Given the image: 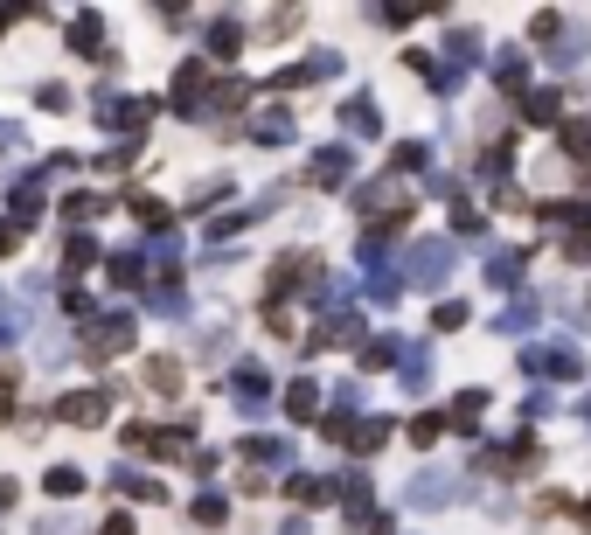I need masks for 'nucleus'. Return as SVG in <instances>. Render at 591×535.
<instances>
[{
  "instance_id": "nucleus-1",
  "label": "nucleus",
  "mask_w": 591,
  "mask_h": 535,
  "mask_svg": "<svg viewBox=\"0 0 591 535\" xmlns=\"http://www.w3.org/2000/svg\"><path fill=\"white\" fill-rule=\"evenodd\" d=\"M147 390H153V397H174V390H181V362L153 355V362H147Z\"/></svg>"
},
{
  "instance_id": "nucleus-2",
  "label": "nucleus",
  "mask_w": 591,
  "mask_h": 535,
  "mask_svg": "<svg viewBox=\"0 0 591 535\" xmlns=\"http://www.w3.org/2000/svg\"><path fill=\"white\" fill-rule=\"evenodd\" d=\"M56 417H63V424H98V417H105V397H63Z\"/></svg>"
},
{
  "instance_id": "nucleus-3",
  "label": "nucleus",
  "mask_w": 591,
  "mask_h": 535,
  "mask_svg": "<svg viewBox=\"0 0 591 535\" xmlns=\"http://www.w3.org/2000/svg\"><path fill=\"white\" fill-rule=\"evenodd\" d=\"M564 146H571L578 160H591V126H564Z\"/></svg>"
},
{
  "instance_id": "nucleus-4",
  "label": "nucleus",
  "mask_w": 591,
  "mask_h": 535,
  "mask_svg": "<svg viewBox=\"0 0 591 535\" xmlns=\"http://www.w3.org/2000/svg\"><path fill=\"white\" fill-rule=\"evenodd\" d=\"M77 487H84V480H77L70 466H56V473H49V494H77Z\"/></svg>"
},
{
  "instance_id": "nucleus-5",
  "label": "nucleus",
  "mask_w": 591,
  "mask_h": 535,
  "mask_svg": "<svg viewBox=\"0 0 591 535\" xmlns=\"http://www.w3.org/2000/svg\"><path fill=\"white\" fill-rule=\"evenodd\" d=\"M439 431H445V417H418V424H411V438H418V445H432Z\"/></svg>"
},
{
  "instance_id": "nucleus-6",
  "label": "nucleus",
  "mask_w": 591,
  "mask_h": 535,
  "mask_svg": "<svg viewBox=\"0 0 591 535\" xmlns=\"http://www.w3.org/2000/svg\"><path fill=\"white\" fill-rule=\"evenodd\" d=\"M105 535H133V522H126V515H112V522H105Z\"/></svg>"
}]
</instances>
